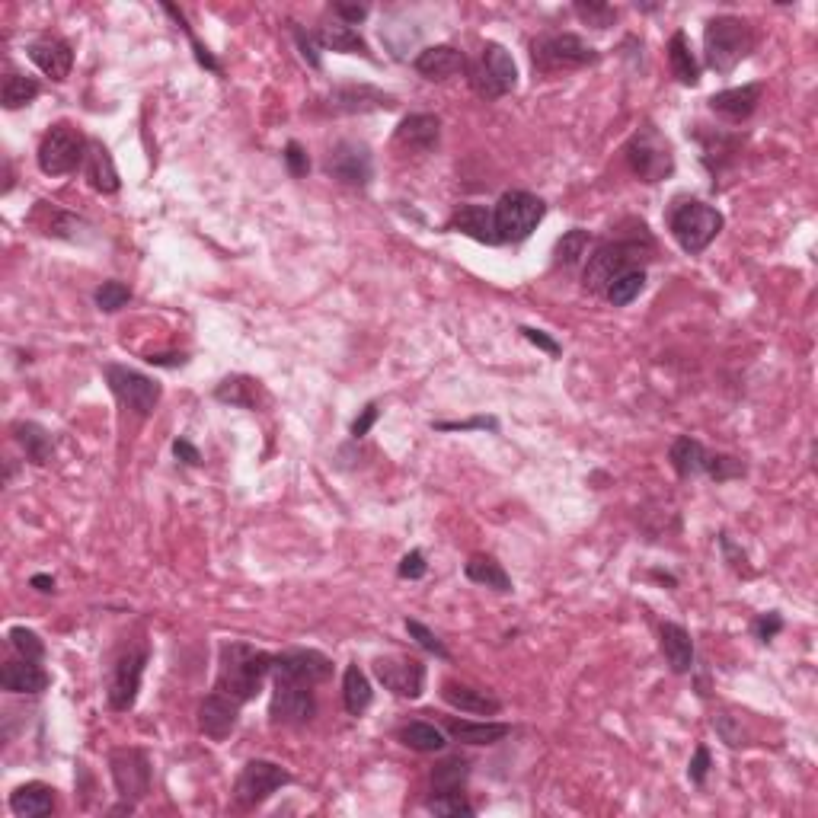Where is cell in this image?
Instances as JSON below:
<instances>
[{"mask_svg":"<svg viewBox=\"0 0 818 818\" xmlns=\"http://www.w3.org/2000/svg\"><path fill=\"white\" fill-rule=\"evenodd\" d=\"M668 61H672V71L684 87H694L700 80V64L691 52V42H687L684 32H675L672 42H668Z\"/></svg>","mask_w":818,"mask_h":818,"instance_id":"obj_37","label":"cell"},{"mask_svg":"<svg viewBox=\"0 0 818 818\" xmlns=\"http://www.w3.org/2000/svg\"><path fill=\"white\" fill-rule=\"evenodd\" d=\"M707 771H710V751L700 745V748L694 751L691 767H687V777H691V783H697V787H700V783L707 780Z\"/></svg>","mask_w":818,"mask_h":818,"instance_id":"obj_55","label":"cell"},{"mask_svg":"<svg viewBox=\"0 0 818 818\" xmlns=\"http://www.w3.org/2000/svg\"><path fill=\"white\" fill-rule=\"evenodd\" d=\"M288 783H291V774L275 761H250L237 777L234 799L243 809H256L259 803H266L275 790L288 787Z\"/></svg>","mask_w":818,"mask_h":818,"instance_id":"obj_13","label":"cell"},{"mask_svg":"<svg viewBox=\"0 0 818 818\" xmlns=\"http://www.w3.org/2000/svg\"><path fill=\"white\" fill-rule=\"evenodd\" d=\"M333 10H336L339 20H342V23H349V26H352V23H362L365 16H368V7H362V4H336Z\"/></svg>","mask_w":818,"mask_h":818,"instance_id":"obj_60","label":"cell"},{"mask_svg":"<svg viewBox=\"0 0 818 818\" xmlns=\"http://www.w3.org/2000/svg\"><path fill=\"white\" fill-rule=\"evenodd\" d=\"M652 243L649 240H614L598 247L585 263V275L582 282L592 294H604L608 285L614 282L617 275H624L630 269H643V259L649 256Z\"/></svg>","mask_w":818,"mask_h":818,"instance_id":"obj_3","label":"cell"},{"mask_svg":"<svg viewBox=\"0 0 818 818\" xmlns=\"http://www.w3.org/2000/svg\"><path fill=\"white\" fill-rule=\"evenodd\" d=\"M668 231H672V237L678 240V247L684 253L697 256L723 231V215L707 202L684 199L668 211Z\"/></svg>","mask_w":818,"mask_h":818,"instance_id":"obj_4","label":"cell"},{"mask_svg":"<svg viewBox=\"0 0 818 818\" xmlns=\"http://www.w3.org/2000/svg\"><path fill=\"white\" fill-rule=\"evenodd\" d=\"M103 374H106V384L112 394H116V400L125 409H132L135 416H151L157 409L160 384L154 378H147V374H141L135 368H125V365H106Z\"/></svg>","mask_w":818,"mask_h":818,"instance_id":"obj_10","label":"cell"},{"mask_svg":"<svg viewBox=\"0 0 818 818\" xmlns=\"http://www.w3.org/2000/svg\"><path fill=\"white\" fill-rule=\"evenodd\" d=\"M751 48H755V32L742 16H713L703 29L707 68L716 74H729L735 64L751 55Z\"/></svg>","mask_w":818,"mask_h":818,"instance_id":"obj_2","label":"cell"},{"mask_svg":"<svg viewBox=\"0 0 818 818\" xmlns=\"http://www.w3.org/2000/svg\"><path fill=\"white\" fill-rule=\"evenodd\" d=\"M163 10H167V13L173 16V20H176L179 26L186 29V36H189V42H192V52H195V58H199V64H202V68H208V71L221 74V64H218V58L211 55V52H208V48H205V45H202L199 39H195V32H192V29L186 26V16H183V10H176L173 4H167V7H163Z\"/></svg>","mask_w":818,"mask_h":818,"instance_id":"obj_48","label":"cell"},{"mask_svg":"<svg viewBox=\"0 0 818 818\" xmlns=\"http://www.w3.org/2000/svg\"><path fill=\"white\" fill-rule=\"evenodd\" d=\"M147 365H157V368H179V365H186V355H147Z\"/></svg>","mask_w":818,"mask_h":818,"instance_id":"obj_61","label":"cell"},{"mask_svg":"<svg viewBox=\"0 0 818 818\" xmlns=\"http://www.w3.org/2000/svg\"><path fill=\"white\" fill-rule=\"evenodd\" d=\"M378 422V403H368L365 409H362V416H358L355 422H352V435L355 438H365L368 432H371V425Z\"/></svg>","mask_w":818,"mask_h":818,"instance_id":"obj_56","label":"cell"},{"mask_svg":"<svg viewBox=\"0 0 818 818\" xmlns=\"http://www.w3.org/2000/svg\"><path fill=\"white\" fill-rule=\"evenodd\" d=\"M84 173H87V183H90L96 192H103V195L119 192V186H122L116 163H112V154L106 151V147H103L100 141H90V147H87V160H84Z\"/></svg>","mask_w":818,"mask_h":818,"instance_id":"obj_29","label":"cell"},{"mask_svg":"<svg viewBox=\"0 0 818 818\" xmlns=\"http://www.w3.org/2000/svg\"><path fill=\"white\" fill-rule=\"evenodd\" d=\"M323 167L336 179V183L352 186V189L368 186L371 173H374L371 151H368V144H362V141H339L330 151V157H326Z\"/></svg>","mask_w":818,"mask_h":818,"instance_id":"obj_15","label":"cell"},{"mask_svg":"<svg viewBox=\"0 0 818 818\" xmlns=\"http://www.w3.org/2000/svg\"><path fill=\"white\" fill-rule=\"evenodd\" d=\"M374 675H378V681L387 687V691H394L397 697L416 700L425 691V665L419 659L384 656V659L374 662Z\"/></svg>","mask_w":818,"mask_h":818,"instance_id":"obj_16","label":"cell"},{"mask_svg":"<svg viewBox=\"0 0 818 818\" xmlns=\"http://www.w3.org/2000/svg\"><path fill=\"white\" fill-rule=\"evenodd\" d=\"M39 96V84L26 74H16L10 71L7 80H4V109H20V106H29L32 100Z\"/></svg>","mask_w":818,"mask_h":818,"instance_id":"obj_41","label":"cell"},{"mask_svg":"<svg viewBox=\"0 0 818 818\" xmlns=\"http://www.w3.org/2000/svg\"><path fill=\"white\" fill-rule=\"evenodd\" d=\"M470 780V761L461 755H451L435 764L432 771V793H457Z\"/></svg>","mask_w":818,"mask_h":818,"instance_id":"obj_36","label":"cell"},{"mask_svg":"<svg viewBox=\"0 0 818 818\" xmlns=\"http://www.w3.org/2000/svg\"><path fill=\"white\" fill-rule=\"evenodd\" d=\"M272 675L314 687L333 675V662L317 649H291V652H282V656H275Z\"/></svg>","mask_w":818,"mask_h":818,"instance_id":"obj_17","label":"cell"},{"mask_svg":"<svg viewBox=\"0 0 818 818\" xmlns=\"http://www.w3.org/2000/svg\"><path fill=\"white\" fill-rule=\"evenodd\" d=\"M493 215H496L499 240L502 243H521V240H528L537 231V224L544 221L547 205L537 199V195L525 192V189H512L496 202Z\"/></svg>","mask_w":818,"mask_h":818,"instance_id":"obj_6","label":"cell"},{"mask_svg":"<svg viewBox=\"0 0 818 818\" xmlns=\"http://www.w3.org/2000/svg\"><path fill=\"white\" fill-rule=\"evenodd\" d=\"M10 646L20 652L23 659H42L45 656V643L39 640V633H32V630H26V627H13L10 630Z\"/></svg>","mask_w":818,"mask_h":818,"instance_id":"obj_47","label":"cell"},{"mask_svg":"<svg viewBox=\"0 0 818 818\" xmlns=\"http://www.w3.org/2000/svg\"><path fill=\"white\" fill-rule=\"evenodd\" d=\"M643 288H646V272L630 269V272L614 278V282L608 285V291H604V298H608L614 307H627V304H633L636 298H640Z\"/></svg>","mask_w":818,"mask_h":818,"instance_id":"obj_39","label":"cell"},{"mask_svg":"<svg viewBox=\"0 0 818 818\" xmlns=\"http://www.w3.org/2000/svg\"><path fill=\"white\" fill-rule=\"evenodd\" d=\"M438 432H470V429H499V422L493 416H477V419H467V422H438L435 425Z\"/></svg>","mask_w":818,"mask_h":818,"instance_id":"obj_52","label":"cell"},{"mask_svg":"<svg viewBox=\"0 0 818 818\" xmlns=\"http://www.w3.org/2000/svg\"><path fill=\"white\" fill-rule=\"evenodd\" d=\"M400 742L406 745V748H413V751H422V755H432V751H441L448 745V735L441 732L438 726H432V723H406V726H400Z\"/></svg>","mask_w":818,"mask_h":818,"instance_id":"obj_35","label":"cell"},{"mask_svg":"<svg viewBox=\"0 0 818 818\" xmlns=\"http://www.w3.org/2000/svg\"><path fill=\"white\" fill-rule=\"evenodd\" d=\"M425 806H429V812H435V815H473V812H477L464 799L461 790H457V793H435Z\"/></svg>","mask_w":818,"mask_h":818,"instance_id":"obj_45","label":"cell"},{"mask_svg":"<svg viewBox=\"0 0 818 818\" xmlns=\"http://www.w3.org/2000/svg\"><path fill=\"white\" fill-rule=\"evenodd\" d=\"M87 147L90 141L80 135V128L68 125V122H58L45 132L42 144H39V170L45 176H64V173H74L80 163L87 160Z\"/></svg>","mask_w":818,"mask_h":818,"instance_id":"obj_8","label":"cell"},{"mask_svg":"<svg viewBox=\"0 0 818 818\" xmlns=\"http://www.w3.org/2000/svg\"><path fill=\"white\" fill-rule=\"evenodd\" d=\"M16 441H20L23 445V451H26V457L32 464H48L52 461V435H48L42 425H36V422H20L16 425Z\"/></svg>","mask_w":818,"mask_h":818,"instance_id":"obj_38","label":"cell"},{"mask_svg":"<svg viewBox=\"0 0 818 818\" xmlns=\"http://www.w3.org/2000/svg\"><path fill=\"white\" fill-rule=\"evenodd\" d=\"M371 697L374 691H371L368 675L358 665H349L346 675H342V703H346L349 716H362L371 707Z\"/></svg>","mask_w":818,"mask_h":818,"instance_id":"obj_34","label":"cell"},{"mask_svg":"<svg viewBox=\"0 0 818 818\" xmlns=\"http://www.w3.org/2000/svg\"><path fill=\"white\" fill-rule=\"evenodd\" d=\"M416 71L425 80H448L454 74L467 71V58L454 45H432L416 55Z\"/></svg>","mask_w":818,"mask_h":818,"instance_id":"obj_23","label":"cell"},{"mask_svg":"<svg viewBox=\"0 0 818 818\" xmlns=\"http://www.w3.org/2000/svg\"><path fill=\"white\" fill-rule=\"evenodd\" d=\"M26 52H29V61L52 80H68L74 68V48L58 36H42L36 42H29Z\"/></svg>","mask_w":818,"mask_h":818,"instance_id":"obj_19","label":"cell"},{"mask_svg":"<svg viewBox=\"0 0 818 818\" xmlns=\"http://www.w3.org/2000/svg\"><path fill=\"white\" fill-rule=\"evenodd\" d=\"M659 640H662V652L665 662L675 675H687L694 668V640L681 624H662L659 627Z\"/></svg>","mask_w":818,"mask_h":818,"instance_id":"obj_28","label":"cell"},{"mask_svg":"<svg viewBox=\"0 0 818 818\" xmlns=\"http://www.w3.org/2000/svg\"><path fill=\"white\" fill-rule=\"evenodd\" d=\"M397 100L390 93L368 87V84H349L336 87L330 93V112H342V116H355V112H374V109H394Z\"/></svg>","mask_w":818,"mask_h":818,"instance_id":"obj_20","label":"cell"},{"mask_svg":"<svg viewBox=\"0 0 818 818\" xmlns=\"http://www.w3.org/2000/svg\"><path fill=\"white\" fill-rule=\"evenodd\" d=\"M32 588H39V592H55V579L52 576H32Z\"/></svg>","mask_w":818,"mask_h":818,"instance_id":"obj_63","label":"cell"},{"mask_svg":"<svg viewBox=\"0 0 818 818\" xmlns=\"http://www.w3.org/2000/svg\"><path fill=\"white\" fill-rule=\"evenodd\" d=\"M441 697H445L454 710L470 713V716H496L502 710V703L493 694L480 691V687L461 684V681H445V684H441Z\"/></svg>","mask_w":818,"mask_h":818,"instance_id":"obj_24","label":"cell"},{"mask_svg":"<svg viewBox=\"0 0 818 818\" xmlns=\"http://www.w3.org/2000/svg\"><path fill=\"white\" fill-rule=\"evenodd\" d=\"M215 397L221 403H231V406L256 409V381H250V378H227L215 390Z\"/></svg>","mask_w":818,"mask_h":818,"instance_id":"obj_42","label":"cell"},{"mask_svg":"<svg viewBox=\"0 0 818 818\" xmlns=\"http://www.w3.org/2000/svg\"><path fill=\"white\" fill-rule=\"evenodd\" d=\"M512 732V726L505 723H473V719H448V735L454 742L464 745H496L505 735Z\"/></svg>","mask_w":818,"mask_h":818,"instance_id":"obj_30","label":"cell"},{"mask_svg":"<svg viewBox=\"0 0 818 818\" xmlns=\"http://www.w3.org/2000/svg\"><path fill=\"white\" fill-rule=\"evenodd\" d=\"M576 13L595 29H608L617 20V10L608 7V4H576Z\"/></svg>","mask_w":818,"mask_h":818,"instance_id":"obj_49","label":"cell"},{"mask_svg":"<svg viewBox=\"0 0 818 818\" xmlns=\"http://www.w3.org/2000/svg\"><path fill=\"white\" fill-rule=\"evenodd\" d=\"M128 301H132V288L122 282H103L96 288V307L106 310V314H116Z\"/></svg>","mask_w":818,"mask_h":818,"instance_id":"obj_44","label":"cell"},{"mask_svg":"<svg viewBox=\"0 0 818 818\" xmlns=\"http://www.w3.org/2000/svg\"><path fill=\"white\" fill-rule=\"evenodd\" d=\"M425 569H429V566H425V556L419 550H413V553H406L403 560H400L397 572H400V579H422Z\"/></svg>","mask_w":818,"mask_h":818,"instance_id":"obj_54","label":"cell"},{"mask_svg":"<svg viewBox=\"0 0 818 818\" xmlns=\"http://www.w3.org/2000/svg\"><path fill=\"white\" fill-rule=\"evenodd\" d=\"M294 26V39H298V48H301V58L310 64V68H320V48H317V39L314 36H307V32L298 26V23H291Z\"/></svg>","mask_w":818,"mask_h":818,"instance_id":"obj_51","label":"cell"},{"mask_svg":"<svg viewBox=\"0 0 818 818\" xmlns=\"http://www.w3.org/2000/svg\"><path fill=\"white\" fill-rule=\"evenodd\" d=\"M707 473L710 480L716 483H726V480H735V477H745V464L739 457H729V454H710L707 457Z\"/></svg>","mask_w":818,"mask_h":818,"instance_id":"obj_43","label":"cell"},{"mask_svg":"<svg viewBox=\"0 0 818 818\" xmlns=\"http://www.w3.org/2000/svg\"><path fill=\"white\" fill-rule=\"evenodd\" d=\"M173 454H176L183 464H192V467H195V464H202V454H199V448L189 445L186 438H176V441H173Z\"/></svg>","mask_w":818,"mask_h":818,"instance_id":"obj_59","label":"cell"},{"mask_svg":"<svg viewBox=\"0 0 818 818\" xmlns=\"http://www.w3.org/2000/svg\"><path fill=\"white\" fill-rule=\"evenodd\" d=\"M531 61L541 74L576 71V68H585V64H595L598 52L585 39L572 36V32H547V36L534 39Z\"/></svg>","mask_w":818,"mask_h":818,"instance_id":"obj_7","label":"cell"},{"mask_svg":"<svg viewBox=\"0 0 818 818\" xmlns=\"http://www.w3.org/2000/svg\"><path fill=\"white\" fill-rule=\"evenodd\" d=\"M470 87L477 90L483 100H502L505 93H512L518 84V68L515 58L505 52L499 42H486L480 48V55L467 64Z\"/></svg>","mask_w":818,"mask_h":818,"instance_id":"obj_5","label":"cell"},{"mask_svg":"<svg viewBox=\"0 0 818 818\" xmlns=\"http://www.w3.org/2000/svg\"><path fill=\"white\" fill-rule=\"evenodd\" d=\"M109 771L125 803H138L151 793V758L141 748H116L109 755Z\"/></svg>","mask_w":818,"mask_h":818,"instance_id":"obj_12","label":"cell"},{"mask_svg":"<svg viewBox=\"0 0 818 818\" xmlns=\"http://www.w3.org/2000/svg\"><path fill=\"white\" fill-rule=\"evenodd\" d=\"M719 544H723V550L729 553V560H732V566L735 569H742V563H745V553H739L732 547V541H729V534H719Z\"/></svg>","mask_w":818,"mask_h":818,"instance_id":"obj_62","label":"cell"},{"mask_svg":"<svg viewBox=\"0 0 818 818\" xmlns=\"http://www.w3.org/2000/svg\"><path fill=\"white\" fill-rule=\"evenodd\" d=\"M272 665L275 656L250 643H224L218 665V691L237 703H247L263 691V681L269 678Z\"/></svg>","mask_w":818,"mask_h":818,"instance_id":"obj_1","label":"cell"},{"mask_svg":"<svg viewBox=\"0 0 818 818\" xmlns=\"http://www.w3.org/2000/svg\"><path fill=\"white\" fill-rule=\"evenodd\" d=\"M438 138H441V119L432 116V112H413V116H406L397 128V144L413 154L435 151Z\"/></svg>","mask_w":818,"mask_h":818,"instance_id":"obj_22","label":"cell"},{"mask_svg":"<svg viewBox=\"0 0 818 818\" xmlns=\"http://www.w3.org/2000/svg\"><path fill=\"white\" fill-rule=\"evenodd\" d=\"M320 45L323 48H330V52H342V55H362V58H371L368 52V42L358 36V32L349 26V23H342V20H333V23H326L320 29Z\"/></svg>","mask_w":818,"mask_h":818,"instance_id":"obj_32","label":"cell"},{"mask_svg":"<svg viewBox=\"0 0 818 818\" xmlns=\"http://www.w3.org/2000/svg\"><path fill=\"white\" fill-rule=\"evenodd\" d=\"M624 154H627L630 170L640 176L643 183H662L665 176L675 173L672 147H668V141L652 125H643L640 132H636L627 141V151Z\"/></svg>","mask_w":818,"mask_h":818,"instance_id":"obj_9","label":"cell"},{"mask_svg":"<svg viewBox=\"0 0 818 818\" xmlns=\"http://www.w3.org/2000/svg\"><path fill=\"white\" fill-rule=\"evenodd\" d=\"M285 163H288L291 176H304V173L310 170V160H307L304 147H301L298 141H288V147H285Z\"/></svg>","mask_w":818,"mask_h":818,"instance_id":"obj_53","label":"cell"},{"mask_svg":"<svg viewBox=\"0 0 818 818\" xmlns=\"http://www.w3.org/2000/svg\"><path fill=\"white\" fill-rule=\"evenodd\" d=\"M761 103V84H745V87H732L710 96V109L716 116H723L729 122H745L751 112L758 109Z\"/></svg>","mask_w":818,"mask_h":818,"instance_id":"obj_25","label":"cell"},{"mask_svg":"<svg viewBox=\"0 0 818 818\" xmlns=\"http://www.w3.org/2000/svg\"><path fill=\"white\" fill-rule=\"evenodd\" d=\"M521 333H525V339L534 342L537 349H544V352H550V355H560V342L550 339L544 330H531V326H521Z\"/></svg>","mask_w":818,"mask_h":818,"instance_id":"obj_57","label":"cell"},{"mask_svg":"<svg viewBox=\"0 0 818 818\" xmlns=\"http://www.w3.org/2000/svg\"><path fill=\"white\" fill-rule=\"evenodd\" d=\"M588 243H592V234L588 231H569V234H563L560 240H556V250H553V256H556V266H563V269H572L576 263H582V256L588 253Z\"/></svg>","mask_w":818,"mask_h":818,"instance_id":"obj_40","label":"cell"},{"mask_svg":"<svg viewBox=\"0 0 818 818\" xmlns=\"http://www.w3.org/2000/svg\"><path fill=\"white\" fill-rule=\"evenodd\" d=\"M406 633L413 636V640L425 649V652H432V656H438V659H451V652H448V646L438 640V636L425 627V624H419V620H409L406 617Z\"/></svg>","mask_w":818,"mask_h":818,"instance_id":"obj_46","label":"cell"},{"mask_svg":"<svg viewBox=\"0 0 818 818\" xmlns=\"http://www.w3.org/2000/svg\"><path fill=\"white\" fill-rule=\"evenodd\" d=\"M237 719H240V703L224 697L221 691L208 694L199 703V729L215 742H224L227 735L237 729Z\"/></svg>","mask_w":818,"mask_h":818,"instance_id":"obj_18","label":"cell"},{"mask_svg":"<svg viewBox=\"0 0 818 818\" xmlns=\"http://www.w3.org/2000/svg\"><path fill=\"white\" fill-rule=\"evenodd\" d=\"M144 665H147V649L144 646H128L122 656L112 662V672H109V707L112 710H132L135 700H138V691H141V675H144Z\"/></svg>","mask_w":818,"mask_h":818,"instance_id":"obj_11","label":"cell"},{"mask_svg":"<svg viewBox=\"0 0 818 818\" xmlns=\"http://www.w3.org/2000/svg\"><path fill=\"white\" fill-rule=\"evenodd\" d=\"M464 572H467V579H470V582H477V585L496 588V592H502V595H509V592H512L509 572H505L502 563H496L493 556H483V553L470 556L467 566H464Z\"/></svg>","mask_w":818,"mask_h":818,"instance_id":"obj_33","label":"cell"},{"mask_svg":"<svg viewBox=\"0 0 818 818\" xmlns=\"http://www.w3.org/2000/svg\"><path fill=\"white\" fill-rule=\"evenodd\" d=\"M783 630V620L780 614H767V617H758V624H755V633H758V640H774V636Z\"/></svg>","mask_w":818,"mask_h":818,"instance_id":"obj_58","label":"cell"},{"mask_svg":"<svg viewBox=\"0 0 818 818\" xmlns=\"http://www.w3.org/2000/svg\"><path fill=\"white\" fill-rule=\"evenodd\" d=\"M314 713H317V700H314V691H310V684L275 678V691H272V703H269L272 723L304 726L314 719Z\"/></svg>","mask_w":818,"mask_h":818,"instance_id":"obj_14","label":"cell"},{"mask_svg":"<svg viewBox=\"0 0 818 818\" xmlns=\"http://www.w3.org/2000/svg\"><path fill=\"white\" fill-rule=\"evenodd\" d=\"M707 457H710V451L691 435H681L672 445V451H668V461H672L675 473L684 480H691V477H697V473L707 470Z\"/></svg>","mask_w":818,"mask_h":818,"instance_id":"obj_31","label":"cell"},{"mask_svg":"<svg viewBox=\"0 0 818 818\" xmlns=\"http://www.w3.org/2000/svg\"><path fill=\"white\" fill-rule=\"evenodd\" d=\"M448 231H457L477 243H489V247L502 243L499 231H496V215H493V208H486V205H461L451 215Z\"/></svg>","mask_w":818,"mask_h":818,"instance_id":"obj_21","label":"cell"},{"mask_svg":"<svg viewBox=\"0 0 818 818\" xmlns=\"http://www.w3.org/2000/svg\"><path fill=\"white\" fill-rule=\"evenodd\" d=\"M0 687L10 694H42L48 687V672L36 665V659L7 662L0 668Z\"/></svg>","mask_w":818,"mask_h":818,"instance_id":"obj_26","label":"cell"},{"mask_svg":"<svg viewBox=\"0 0 818 818\" xmlns=\"http://www.w3.org/2000/svg\"><path fill=\"white\" fill-rule=\"evenodd\" d=\"M713 726H716V732H719V735H723V742H726L729 748H739V745H745L742 723H735V719H732L729 713H719V716L713 719Z\"/></svg>","mask_w":818,"mask_h":818,"instance_id":"obj_50","label":"cell"},{"mask_svg":"<svg viewBox=\"0 0 818 818\" xmlns=\"http://www.w3.org/2000/svg\"><path fill=\"white\" fill-rule=\"evenodd\" d=\"M52 809H55V790L48 787V783L32 780L10 793V812L16 818H42V815H52Z\"/></svg>","mask_w":818,"mask_h":818,"instance_id":"obj_27","label":"cell"}]
</instances>
